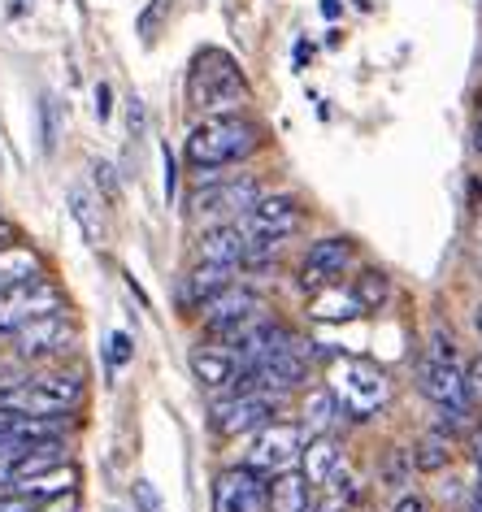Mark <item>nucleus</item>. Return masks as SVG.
<instances>
[{"label": "nucleus", "instance_id": "nucleus-1", "mask_svg": "<svg viewBox=\"0 0 482 512\" xmlns=\"http://www.w3.org/2000/svg\"><path fill=\"white\" fill-rule=\"evenodd\" d=\"M257 148H261V126L252 122L248 113H209V118L187 135L183 157L200 174V183H205V178H213V170L248 161Z\"/></svg>", "mask_w": 482, "mask_h": 512}, {"label": "nucleus", "instance_id": "nucleus-2", "mask_svg": "<svg viewBox=\"0 0 482 512\" xmlns=\"http://www.w3.org/2000/svg\"><path fill=\"white\" fill-rule=\"evenodd\" d=\"M326 391L335 395L339 413L348 421H374L391 404V378L361 356H335L326 369Z\"/></svg>", "mask_w": 482, "mask_h": 512}, {"label": "nucleus", "instance_id": "nucleus-3", "mask_svg": "<svg viewBox=\"0 0 482 512\" xmlns=\"http://www.w3.org/2000/svg\"><path fill=\"white\" fill-rule=\"evenodd\" d=\"M187 100L200 113H235L248 100V83L239 74L235 57L222 48H205L196 53L192 70H187Z\"/></svg>", "mask_w": 482, "mask_h": 512}, {"label": "nucleus", "instance_id": "nucleus-4", "mask_svg": "<svg viewBox=\"0 0 482 512\" xmlns=\"http://www.w3.org/2000/svg\"><path fill=\"white\" fill-rule=\"evenodd\" d=\"M83 404V378L79 374H44L31 382H5L0 387V408L18 417H61Z\"/></svg>", "mask_w": 482, "mask_h": 512}, {"label": "nucleus", "instance_id": "nucleus-5", "mask_svg": "<svg viewBox=\"0 0 482 512\" xmlns=\"http://www.w3.org/2000/svg\"><path fill=\"white\" fill-rule=\"evenodd\" d=\"M309 443V434L296 421H270L252 434L248 452H244V465L265 473V478H278V473H291L300 465V452Z\"/></svg>", "mask_w": 482, "mask_h": 512}, {"label": "nucleus", "instance_id": "nucleus-6", "mask_svg": "<svg viewBox=\"0 0 482 512\" xmlns=\"http://www.w3.org/2000/svg\"><path fill=\"white\" fill-rule=\"evenodd\" d=\"M278 408H283V395L231 391L226 400L213 404V430H218L222 439H244V434H257L261 426L278 421Z\"/></svg>", "mask_w": 482, "mask_h": 512}, {"label": "nucleus", "instance_id": "nucleus-7", "mask_svg": "<svg viewBox=\"0 0 482 512\" xmlns=\"http://www.w3.org/2000/svg\"><path fill=\"white\" fill-rule=\"evenodd\" d=\"M261 200V183L257 178H209V183L196 187L192 196V213L205 217V222H239L248 217V209Z\"/></svg>", "mask_w": 482, "mask_h": 512}, {"label": "nucleus", "instance_id": "nucleus-8", "mask_svg": "<svg viewBox=\"0 0 482 512\" xmlns=\"http://www.w3.org/2000/svg\"><path fill=\"white\" fill-rule=\"evenodd\" d=\"M257 317H265V300H261L252 287H239V283H231L226 291H218L213 300L200 304V322H205V335L218 339V343L235 339L239 330L252 326Z\"/></svg>", "mask_w": 482, "mask_h": 512}, {"label": "nucleus", "instance_id": "nucleus-9", "mask_svg": "<svg viewBox=\"0 0 482 512\" xmlns=\"http://www.w3.org/2000/svg\"><path fill=\"white\" fill-rule=\"evenodd\" d=\"M417 387L439 413H469L474 404V391H469V378H465V365L456 356H422L417 365Z\"/></svg>", "mask_w": 482, "mask_h": 512}, {"label": "nucleus", "instance_id": "nucleus-10", "mask_svg": "<svg viewBox=\"0 0 482 512\" xmlns=\"http://www.w3.org/2000/svg\"><path fill=\"white\" fill-rule=\"evenodd\" d=\"M66 309V296L57 291V283H48V278H31V283H18L9 287L5 296H0V339H14L22 326L35 322V317L44 313H57Z\"/></svg>", "mask_w": 482, "mask_h": 512}, {"label": "nucleus", "instance_id": "nucleus-11", "mask_svg": "<svg viewBox=\"0 0 482 512\" xmlns=\"http://www.w3.org/2000/svg\"><path fill=\"white\" fill-rule=\"evenodd\" d=\"M213 512H270V478L248 465L222 469L213 482Z\"/></svg>", "mask_w": 482, "mask_h": 512}, {"label": "nucleus", "instance_id": "nucleus-12", "mask_svg": "<svg viewBox=\"0 0 482 512\" xmlns=\"http://www.w3.org/2000/svg\"><path fill=\"white\" fill-rule=\"evenodd\" d=\"M9 343H14V356H22V361H44V356H57L74 343V322L66 317V309L44 313L22 326Z\"/></svg>", "mask_w": 482, "mask_h": 512}, {"label": "nucleus", "instance_id": "nucleus-13", "mask_svg": "<svg viewBox=\"0 0 482 512\" xmlns=\"http://www.w3.org/2000/svg\"><path fill=\"white\" fill-rule=\"evenodd\" d=\"M352 256H357L352 239H339V235L309 243V252H304V261H300V287L304 291L335 287L339 278H344V270L352 265Z\"/></svg>", "mask_w": 482, "mask_h": 512}, {"label": "nucleus", "instance_id": "nucleus-14", "mask_svg": "<svg viewBox=\"0 0 482 512\" xmlns=\"http://www.w3.org/2000/svg\"><path fill=\"white\" fill-rule=\"evenodd\" d=\"M252 239H291L304 226V209L291 196H261L244 217Z\"/></svg>", "mask_w": 482, "mask_h": 512}, {"label": "nucleus", "instance_id": "nucleus-15", "mask_svg": "<svg viewBox=\"0 0 482 512\" xmlns=\"http://www.w3.org/2000/svg\"><path fill=\"white\" fill-rule=\"evenodd\" d=\"M248 226L244 222H218V226H209L205 235H200L196 243V261H213V265H244V256H248Z\"/></svg>", "mask_w": 482, "mask_h": 512}, {"label": "nucleus", "instance_id": "nucleus-16", "mask_svg": "<svg viewBox=\"0 0 482 512\" xmlns=\"http://www.w3.org/2000/svg\"><path fill=\"white\" fill-rule=\"evenodd\" d=\"M339 460H344V452H339L335 434H313L300 452V478L317 491V486H326L339 473Z\"/></svg>", "mask_w": 482, "mask_h": 512}, {"label": "nucleus", "instance_id": "nucleus-17", "mask_svg": "<svg viewBox=\"0 0 482 512\" xmlns=\"http://www.w3.org/2000/svg\"><path fill=\"white\" fill-rule=\"evenodd\" d=\"M74 486H79V469L70 465H57V469H44V473H31V478H18L9 482V491L35 499V504H44V499H57V495H70Z\"/></svg>", "mask_w": 482, "mask_h": 512}, {"label": "nucleus", "instance_id": "nucleus-18", "mask_svg": "<svg viewBox=\"0 0 482 512\" xmlns=\"http://www.w3.org/2000/svg\"><path fill=\"white\" fill-rule=\"evenodd\" d=\"M235 283V265H213V261H200L192 274L183 278V304L187 309H200L205 300H213L218 291H226Z\"/></svg>", "mask_w": 482, "mask_h": 512}, {"label": "nucleus", "instance_id": "nucleus-19", "mask_svg": "<svg viewBox=\"0 0 482 512\" xmlns=\"http://www.w3.org/2000/svg\"><path fill=\"white\" fill-rule=\"evenodd\" d=\"M192 374L196 382H205V387H231L239 378V361L231 348H222V343H213V348H196L192 352Z\"/></svg>", "mask_w": 482, "mask_h": 512}, {"label": "nucleus", "instance_id": "nucleus-20", "mask_svg": "<svg viewBox=\"0 0 482 512\" xmlns=\"http://www.w3.org/2000/svg\"><path fill=\"white\" fill-rule=\"evenodd\" d=\"M313 508V486L296 469L270 478V512H309Z\"/></svg>", "mask_w": 482, "mask_h": 512}, {"label": "nucleus", "instance_id": "nucleus-21", "mask_svg": "<svg viewBox=\"0 0 482 512\" xmlns=\"http://www.w3.org/2000/svg\"><path fill=\"white\" fill-rule=\"evenodd\" d=\"M309 313L317 317V322H348V317H357L361 313V304L357 296H352V287H322V291H313V300H309Z\"/></svg>", "mask_w": 482, "mask_h": 512}, {"label": "nucleus", "instance_id": "nucleus-22", "mask_svg": "<svg viewBox=\"0 0 482 512\" xmlns=\"http://www.w3.org/2000/svg\"><path fill=\"white\" fill-rule=\"evenodd\" d=\"M31 278H40V256L18 248V243L0 248V296H5L9 287H18V283H31Z\"/></svg>", "mask_w": 482, "mask_h": 512}, {"label": "nucleus", "instance_id": "nucleus-23", "mask_svg": "<svg viewBox=\"0 0 482 512\" xmlns=\"http://www.w3.org/2000/svg\"><path fill=\"white\" fill-rule=\"evenodd\" d=\"M352 296H357L361 313H378L391 300V278L383 270H361L352 278Z\"/></svg>", "mask_w": 482, "mask_h": 512}, {"label": "nucleus", "instance_id": "nucleus-24", "mask_svg": "<svg viewBox=\"0 0 482 512\" xmlns=\"http://www.w3.org/2000/svg\"><path fill=\"white\" fill-rule=\"evenodd\" d=\"M335 417H344L339 413V404H335V395L331 391H313L309 400H304V434H331V426H335Z\"/></svg>", "mask_w": 482, "mask_h": 512}, {"label": "nucleus", "instance_id": "nucleus-25", "mask_svg": "<svg viewBox=\"0 0 482 512\" xmlns=\"http://www.w3.org/2000/svg\"><path fill=\"white\" fill-rule=\"evenodd\" d=\"M70 213H74V222H79L87 243H105V217H100L96 200L87 196L83 187H70Z\"/></svg>", "mask_w": 482, "mask_h": 512}, {"label": "nucleus", "instance_id": "nucleus-26", "mask_svg": "<svg viewBox=\"0 0 482 512\" xmlns=\"http://www.w3.org/2000/svg\"><path fill=\"white\" fill-rule=\"evenodd\" d=\"M413 465L422 469V473H439V469H448L452 465V439L448 434H426L422 443L413 447Z\"/></svg>", "mask_w": 482, "mask_h": 512}, {"label": "nucleus", "instance_id": "nucleus-27", "mask_svg": "<svg viewBox=\"0 0 482 512\" xmlns=\"http://www.w3.org/2000/svg\"><path fill=\"white\" fill-rule=\"evenodd\" d=\"M131 499H135L139 512H166V504H161V495H157V486H152L148 478L131 482Z\"/></svg>", "mask_w": 482, "mask_h": 512}, {"label": "nucleus", "instance_id": "nucleus-28", "mask_svg": "<svg viewBox=\"0 0 482 512\" xmlns=\"http://www.w3.org/2000/svg\"><path fill=\"white\" fill-rule=\"evenodd\" d=\"M131 356H135L131 335H126V330H113V335H109V365H113V369H122L126 361H131Z\"/></svg>", "mask_w": 482, "mask_h": 512}, {"label": "nucleus", "instance_id": "nucleus-29", "mask_svg": "<svg viewBox=\"0 0 482 512\" xmlns=\"http://www.w3.org/2000/svg\"><path fill=\"white\" fill-rule=\"evenodd\" d=\"M166 9H170V0H152V5L144 9V18H139V35H144V40H157V22H161Z\"/></svg>", "mask_w": 482, "mask_h": 512}, {"label": "nucleus", "instance_id": "nucleus-30", "mask_svg": "<svg viewBox=\"0 0 482 512\" xmlns=\"http://www.w3.org/2000/svg\"><path fill=\"white\" fill-rule=\"evenodd\" d=\"M0 512H35V499L18 491H0Z\"/></svg>", "mask_w": 482, "mask_h": 512}, {"label": "nucleus", "instance_id": "nucleus-31", "mask_svg": "<svg viewBox=\"0 0 482 512\" xmlns=\"http://www.w3.org/2000/svg\"><path fill=\"white\" fill-rule=\"evenodd\" d=\"M35 512H79V495H57V499H44V504H35Z\"/></svg>", "mask_w": 482, "mask_h": 512}, {"label": "nucleus", "instance_id": "nucleus-32", "mask_svg": "<svg viewBox=\"0 0 482 512\" xmlns=\"http://www.w3.org/2000/svg\"><path fill=\"white\" fill-rule=\"evenodd\" d=\"M92 170H96V183L105 187V196H109V200H118V178H113V165H109V161H96Z\"/></svg>", "mask_w": 482, "mask_h": 512}, {"label": "nucleus", "instance_id": "nucleus-33", "mask_svg": "<svg viewBox=\"0 0 482 512\" xmlns=\"http://www.w3.org/2000/svg\"><path fill=\"white\" fill-rule=\"evenodd\" d=\"M126 105H131V109H126V118H131V135H135V139H144V100L131 96Z\"/></svg>", "mask_w": 482, "mask_h": 512}, {"label": "nucleus", "instance_id": "nucleus-34", "mask_svg": "<svg viewBox=\"0 0 482 512\" xmlns=\"http://www.w3.org/2000/svg\"><path fill=\"white\" fill-rule=\"evenodd\" d=\"M109 113H113V92H109V83H100L96 87V118L109 122Z\"/></svg>", "mask_w": 482, "mask_h": 512}, {"label": "nucleus", "instance_id": "nucleus-35", "mask_svg": "<svg viewBox=\"0 0 482 512\" xmlns=\"http://www.w3.org/2000/svg\"><path fill=\"white\" fill-rule=\"evenodd\" d=\"M396 512H426V499L422 495H400L396 499Z\"/></svg>", "mask_w": 482, "mask_h": 512}, {"label": "nucleus", "instance_id": "nucleus-36", "mask_svg": "<svg viewBox=\"0 0 482 512\" xmlns=\"http://www.w3.org/2000/svg\"><path fill=\"white\" fill-rule=\"evenodd\" d=\"M174 187H179V170H174V157L166 148V200H174Z\"/></svg>", "mask_w": 482, "mask_h": 512}, {"label": "nucleus", "instance_id": "nucleus-37", "mask_svg": "<svg viewBox=\"0 0 482 512\" xmlns=\"http://www.w3.org/2000/svg\"><path fill=\"white\" fill-rule=\"evenodd\" d=\"M465 378H469V391H474V395H478V391H482V356H478V361H474V365H469V369H465Z\"/></svg>", "mask_w": 482, "mask_h": 512}, {"label": "nucleus", "instance_id": "nucleus-38", "mask_svg": "<svg viewBox=\"0 0 482 512\" xmlns=\"http://www.w3.org/2000/svg\"><path fill=\"white\" fill-rule=\"evenodd\" d=\"M322 14L326 18H339V14H344V5H339V0H322Z\"/></svg>", "mask_w": 482, "mask_h": 512}, {"label": "nucleus", "instance_id": "nucleus-39", "mask_svg": "<svg viewBox=\"0 0 482 512\" xmlns=\"http://www.w3.org/2000/svg\"><path fill=\"white\" fill-rule=\"evenodd\" d=\"M9 243H14V226L0 222V248H9Z\"/></svg>", "mask_w": 482, "mask_h": 512}, {"label": "nucleus", "instance_id": "nucleus-40", "mask_svg": "<svg viewBox=\"0 0 482 512\" xmlns=\"http://www.w3.org/2000/svg\"><path fill=\"white\" fill-rule=\"evenodd\" d=\"M474 465H478V473H482V430L474 434Z\"/></svg>", "mask_w": 482, "mask_h": 512}, {"label": "nucleus", "instance_id": "nucleus-41", "mask_svg": "<svg viewBox=\"0 0 482 512\" xmlns=\"http://www.w3.org/2000/svg\"><path fill=\"white\" fill-rule=\"evenodd\" d=\"M309 57H313V48H309V44H296V61H300V66H304Z\"/></svg>", "mask_w": 482, "mask_h": 512}, {"label": "nucleus", "instance_id": "nucleus-42", "mask_svg": "<svg viewBox=\"0 0 482 512\" xmlns=\"http://www.w3.org/2000/svg\"><path fill=\"white\" fill-rule=\"evenodd\" d=\"M474 239H478V261H482V213H478V222H474Z\"/></svg>", "mask_w": 482, "mask_h": 512}, {"label": "nucleus", "instance_id": "nucleus-43", "mask_svg": "<svg viewBox=\"0 0 482 512\" xmlns=\"http://www.w3.org/2000/svg\"><path fill=\"white\" fill-rule=\"evenodd\" d=\"M474 148L482 152V118H478V126H474Z\"/></svg>", "mask_w": 482, "mask_h": 512}, {"label": "nucleus", "instance_id": "nucleus-44", "mask_svg": "<svg viewBox=\"0 0 482 512\" xmlns=\"http://www.w3.org/2000/svg\"><path fill=\"white\" fill-rule=\"evenodd\" d=\"M474 322H478V335H482V309H478V317H474Z\"/></svg>", "mask_w": 482, "mask_h": 512}]
</instances>
